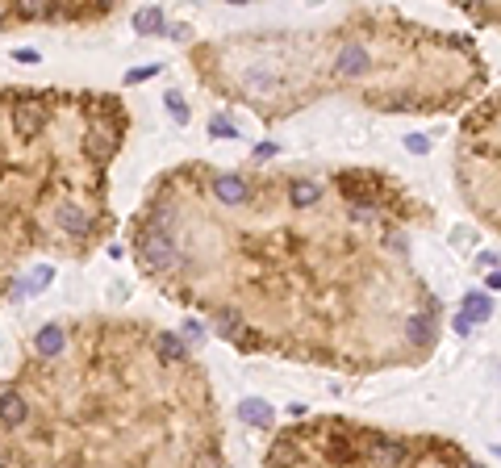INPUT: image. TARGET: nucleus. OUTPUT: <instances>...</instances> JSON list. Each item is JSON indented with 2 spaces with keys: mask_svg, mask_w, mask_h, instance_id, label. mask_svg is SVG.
<instances>
[{
  "mask_svg": "<svg viewBox=\"0 0 501 468\" xmlns=\"http://www.w3.org/2000/svg\"><path fill=\"white\" fill-rule=\"evenodd\" d=\"M138 255H142V264H146V268H155V272H172V268L180 264L176 242L159 230V226H151V230L138 238Z\"/></svg>",
  "mask_w": 501,
  "mask_h": 468,
  "instance_id": "f257e3e1",
  "label": "nucleus"
},
{
  "mask_svg": "<svg viewBox=\"0 0 501 468\" xmlns=\"http://www.w3.org/2000/svg\"><path fill=\"white\" fill-rule=\"evenodd\" d=\"M42 126H46V109H42V100H17V105H13V130H17V134L34 139V134H38Z\"/></svg>",
  "mask_w": 501,
  "mask_h": 468,
  "instance_id": "f03ea898",
  "label": "nucleus"
},
{
  "mask_svg": "<svg viewBox=\"0 0 501 468\" xmlns=\"http://www.w3.org/2000/svg\"><path fill=\"white\" fill-rule=\"evenodd\" d=\"M367 460L372 464H410V447L397 439H372L367 443Z\"/></svg>",
  "mask_w": 501,
  "mask_h": 468,
  "instance_id": "7ed1b4c3",
  "label": "nucleus"
},
{
  "mask_svg": "<svg viewBox=\"0 0 501 468\" xmlns=\"http://www.w3.org/2000/svg\"><path fill=\"white\" fill-rule=\"evenodd\" d=\"M25 414H30L25 397L13 393V389H4V393H0V426H4V431H17V426L25 422Z\"/></svg>",
  "mask_w": 501,
  "mask_h": 468,
  "instance_id": "20e7f679",
  "label": "nucleus"
},
{
  "mask_svg": "<svg viewBox=\"0 0 501 468\" xmlns=\"http://www.w3.org/2000/svg\"><path fill=\"white\" fill-rule=\"evenodd\" d=\"M84 151H88L92 159H109L113 151H117V130H109V126H92L88 134H84Z\"/></svg>",
  "mask_w": 501,
  "mask_h": 468,
  "instance_id": "39448f33",
  "label": "nucleus"
},
{
  "mask_svg": "<svg viewBox=\"0 0 501 468\" xmlns=\"http://www.w3.org/2000/svg\"><path fill=\"white\" fill-rule=\"evenodd\" d=\"M213 192H218V201H226V205H242V201H247V180H242V176H218V180H213Z\"/></svg>",
  "mask_w": 501,
  "mask_h": 468,
  "instance_id": "423d86ee",
  "label": "nucleus"
},
{
  "mask_svg": "<svg viewBox=\"0 0 501 468\" xmlns=\"http://www.w3.org/2000/svg\"><path fill=\"white\" fill-rule=\"evenodd\" d=\"M338 185H343L347 197H355V201H376V197H380V185H376L372 176H343Z\"/></svg>",
  "mask_w": 501,
  "mask_h": 468,
  "instance_id": "0eeeda50",
  "label": "nucleus"
},
{
  "mask_svg": "<svg viewBox=\"0 0 501 468\" xmlns=\"http://www.w3.org/2000/svg\"><path fill=\"white\" fill-rule=\"evenodd\" d=\"M367 67H372V59L364 47H347L338 54V76H364Z\"/></svg>",
  "mask_w": 501,
  "mask_h": 468,
  "instance_id": "6e6552de",
  "label": "nucleus"
},
{
  "mask_svg": "<svg viewBox=\"0 0 501 468\" xmlns=\"http://www.w3.org/2000/svg\"><path fill=\"white\" fill-rule=\"evenodd\" d=\"M155 356H159L163 364H180V360H184V339H176L172 330L155 334Z\"/></svg>",
  "mask_w": 501,
  "mask_h": 468,
  "instance_id": "1a4fd4ad",
  "label": "nucleus"
},
{
  "mask_svg": "<svg viewBox=\"0 0 501 468\" xmlns=\"http://www.w3.org/2000/svg\"><path fill=\"white\" fill-rule=\"evenodd\" d=\"M464 314H468L472 322H489V318H493V297H485V293H468V297H464Z\"/></svg>",
  "mask_w": 501,
  "mask_h": 468,
  "instance_id": "9d476101",
  "label": "nucleus"
},
{
  "mask_svg": "<svg viewBox=\"0 0 501 468\" xmlns=\"http://www.w3.org/2000/svg\"><path fill=\"white\" fill-rule=\"evenodd\" d=\"M59 226H63L67 234H88L92 218L84 213V209H76V205H63V209H59Z\"/></svg>",
  "mask_w": 501,
  "mask_h": 468,
  "instance_id": "9b49d317",
  "label": "nucleus"
},
{
  "mask_svg": "<svg viewBox=\"0 0 501 468\" xmlns=\"http://www.w3.org/2000/svg\"><path fill=\"white\" fill-rule=\"evenodd\" d=\"M238 419H242V422H255V426H272V406H268V402H259V397H251V402H242V406H238Z\"/></svg>",
  "mask_w": 501,
  "mask_h": 468,
  "instance_id": "f8f14e48",
  "label": "nucleus"
},
{
  "mask_svg": "<svg viewBox=\"0 0 501 468\" xmlns=\"http://www.w3.org/2000/svg\"><path fill=\"white\" fill-rule=\"evenodd\" d=\"M50 276H54V272L42 264V268H34L25 281H17V288H13V293H17V297H25V293H38V288H46V284H50Z\"/></svg>",
  "mask_w": 501,
  "mask_h": 468,
  "instance_id": "ddd939ff",
  "label": "nucleus"
},
{
  "mask_svg": "<svg viewBox=\"0 0 501 468\" xmlns=\"http://www.w3.org/2000/svg\"><path fill=\"white\" fill-rule=\"evenodd\" d=\"M318 197H322V188L314 185V180H293V205H297V209H310Z\"/></svg>",
  "mask_w": 501,
  "mask_h": 468,
  "instance_id": "4468645a",
  "label": "nucleus"
},
{
  "mask_svg": "<svg viewBox=\"0 0 501 468\" xmlns=\"http://www.w3.org/2000/svg\"><path fill=\"white\" fill-rule=\"evenodd\" d=\"M134 30L138 34H159V30H163V13H159V8H138Z\"/></svg>",
  "mask_w": 501,
  "mask_h": 468,
  "instance_id": "2eb2a0df",
  "label": "nucleus"
},
{
  "mask_svg": "<svg viewBox=\"0 0 501 468\" xmlns=\"http://www.w3.org/2000/svg\"><path fill=\"white\" fill-rule=\"evenodd\" d=\"M38 351H42V356H59V351H63V330L59 327L38 330Z\"/></svg>",
  "mask_w": 501,
  "mask_h": 468,
  "instance_id": "dca6fc26",
  "label": "nucleus"
},
{
  "mask_svg": "<svg viewBox=\"0 0 501 468\" xmlns=\"http://www.w3.org/2000/svg\"><path fill=\"white\" fill-rule=\"evenodd\" d=\"M50 13V0H17V17H25V21H38Z\"/></svg>",
  "mask_w": 501,
  "mask_h": 468,
  "instance_id": "f3484780",
  "label": "nucleus"
},
{
  "mask_svg": "<svg viewBox=\"0 0 501 468\" xmlns=\"http://www.w3.org/2000/svg\"><path fill=\"white\" fill-rule=\"evenodd\" d=\"M213 327H218V334H238V330H242V318H238L234 310H218V314H213Z\"/></svg>",
  "mask_w": 501,
  "mask_h": 468,
  "instance_id": "a211bd4d",
  "label": "nucleus"
},
{
  "mask_svg": "<svg viewBox=\"0 0 501 468\" xmlns=\"http://www.w3.org/2000/svg\"><path fill=\"white\" fill-rule=\"evenodd\" d=\"M406 339L410 343H430V318H410L406 322Z\"/></svg>",
  "mask_w": 501,
  "mask_h": 468,
  "instance_id": "6ab92c4d",
  "label": "nucleus"
},
{
  "mask_svg": "<svg viewBox=\"0 0 501 468\" xmlns=\"http://www.w3.org/2000/svg\"><path fill=\"white\" fill-rule=\"evenodd\" d=\"M163 105H167V113H172V117H176L180 126L188 122V105L180 100V93H167V96H163Z\"/></svg>",
  "mask_w": 501,
  "mask_h": 468,
  "instance_id": "aec40b11",
  "label": "nucleus"
},
{
  "mask_svg": "<svg viewBox=\"0 0 501 468\" xmlns=\"http://www.w3.org/2000/svg\"><path fill=\"white\" fill-rule=\"evenodd\" d=\"M209 134H213V139H238V130L230 126L226 117H213V122H209Z\"/></svg>",
  "mask_w": 501,
  "mask_h": 468,
  "instance_id": "412c9836",
  "label": "nucleus"
},
{
  "mask_svg": "<svg viewBox=\"0 0 501 468\" xmlns=\"http://www.w3.org/2000/svg\"><path fill=\"white\" fill-rule=\"evenodd\" d=\"M272 460H301V452H297V443H276Z\"/></svg>",
  "mask_w": 501,
  "mask_h": 468,
  "instance_id": "4be33fe9",
  "label": "nucleus"
},
{
  "mask_svg": "<svg viewBox=\"0 0 501 468\" xmlns=\"http://www.w3.org/2000/svg\"><path fill=\"white\" fill-rule=\"evenodd\" d=\"M151 76H159L155 63H151V67H134V71H126V84H142V80H151Z\"/></svg>",
  "mask_w": 501,
  "mask_h": 468,
  "instance_id": "5701e85b",
  "label": "nucleus"
},
{
  "mask_svg": "<svg viewBox=\"0 0 501 468\" xmlns=\"http://www.w3.org/2000/svg\"><path fill=\"white\" fill-rule=\"evenodd\" d=\"M406 146H410V151H418V155H426V151H430V142L418 139V134H410V139H406Z\"/></svg>",
  "mask_w": 501,
  "mask_h": 468,
  "instance_id": "b1692460",
  "label": "nucleus"
},
{
  "mask_svg": "<svg viewBox=\"0 0 501 468\" xmlns=\"http://www.w3.org/2000/svg\"><path fill=\"white\" fill-rule=\"evenodd\" d=\"M13 59H17V63H38V50H17Z\"/></svg>",
  "mask_w": 501,
  "mask_h": 468,
  "instance_id": "393cba45",
  "label": "nucleus"
},
{
  "mask_svg": "<svg viewBox=\"0 0 501 468\" xmlns=\"http://www.w3.org/2000/svg\"><path fill=\"white\" fill-rule=\"evenodd\" d=\"M456 330H459V334H472V318H468V314H459V318H456Z\"/></svg>",
  "mask_w": 501,
  "mask_h": 468,
  "instance_id": "a878e982",
  "label": "nucleus"
},
{
  "mask_svg": "<svg viewBox=\"0 0 501 468\" xmlns=\"http://www.w3.org/2000/svg\"><path fill=\"white\" fill-rule=\"evenodd\" d=\"M489 288H501V272H493V276H489Z\"/></svg>",
  "mask_w": 501,
  "mask_h": 468,
  "instance_id": "bb28decb",
  "label": "nucleus"
},
{
  "mask_svg": "<svg viewBox=\"0 0 501 468\" xmlns=\"http://www.w3.org/2000/svg\"><path fill=\"white\" fill-rule=\"evenodd\" d=\"M96 4H100V8H109V4H113V0H96Z\"/></svg>",
  "mask_w": 501,
  "mask_h": 468,
  "instance_id": "cd10ccee",
  "label": "nucleus"
},
{
  "mask_svg": "<svg viewBox=\"0 0 501 468\" xmlns=\"http://www.w3.org/2000/svg\"><path fill=\"white\" fill-rule=\"evenodd\" d=\"M230 4H247V0H230Z\"/></svg>",
  "mask_w": 501,
  "mask_h": 468,
  "instance_id": "c85d7f7f",
  "label": "nucleus"
}]
</instances>
